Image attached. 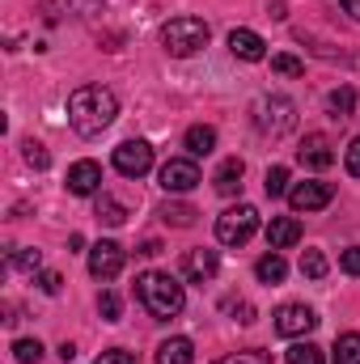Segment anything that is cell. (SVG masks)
Masks as SVG:
<instances>
[{"mask_svg":"<svg viewBox=\"0 0 360 364\" xmlns=\"http://www.w3.org/2000/svg\"><path fill=\"white\" fill-rule=\"evenodd\" d=\"M115 114H119V97L106 90V85H81V90L68 93V123L85 140L102 136L115 123Z\"/></svg>","mask_w":360,"mask_h":364,"instance_id":"6da1fadb","label":"cell"},{"mask_svg":"<svg viewBox=\"0 0 360 364\" xmlns=\"http://www.w3.org/2000/svg\"><path fill=\"white\" fill-rule=\"evenodd\" d=\"M136 301H140L157 322H170V318L182 314L186 292H182V284L170 272H144L136 279Z\"/></svg>","mask_w":360,"mask_h":364,"instance_id":"7a4b0ae2","label":"cell"},{"mask_svg":"<svg viewBox=\"0 0 360 364\" xmlns=\"http://www.w3.org/2000/svg\"><path fill=\"white\" fill-rule=\"evenodd\" d=\"M208 38H212V30H208V21L203 17H174V21H166L162 26V47L170 51V55H179V60H186V55H195V51H203L208 47Z\"/></svg>","mask_w":360,"mask_h":364,"instance_id":"3957f363","label":"cell"},{"mask_svg":"<svg viewBox=\"0 0 360 364\" xmlns=\"http://www.w3.org/2000/svg\"><path fill=\"white\" fill-rule=\"evenodd\" d=\"M255 233H259V212L250 203H238V208L216 216V242L221 246H246Z\"/></svg>","mask_w":360,"mask_h":364,"instance_id":"277c9868","label":"cell"},{"mask_svg":"<svg viewBox=\"0 0 360 364\" xmlns=\"http://www.w3.org/2000/svg\"><path fill=\"white\" fill-rule=\"evenodd\" d=\"M255 110H259V114H255L259 132L271 136V140H280V136H284V132H292V123H297V106H292V97H284V93L263 97Z\"/></svg>","mask_w":360,"mask_h":364,"instance_id":"5b68a950","label":"cell"},{"mask_svg":"<svg viewBox=\"0 0 360 364\" xmlns=\"http://www.w3.org/2000/svg\"><path fill=\"white\" fill-rule=\"evenodd\" d=\"M110 161H115V170H119L123 178H144V174L153 170V144H149V140H123Z\"/></svg>","mask_w":360,"mask_h":364,"instance_id":"8992f818","label":"cell"},{"mask_svg":"<svg viewBox=\"0 0 360 364\" xmlns=\"http://www.w3.org/2000/svg\"><path fill=\"white\" fill-rule=\"evenodd\" d=\"M157 182H162V191H166V195H186V191H195L203 178H199L195 157H170V161L157 170Z\"/></svg>","mask_w":360,"mask_h":364,"instance_id":"52a82bcc","label":"cell"},{"mask_svg":"<svg viewBox=\"0 0 360 364\" xmlns=\"http://www.w3.org/2000/svg\"><path fill=\"white\" fill-rule=\"evenodd\" d=\"M314 326H318V314L309 305H280L275 309V335H284V339H301Z\"/></svg>","mask_w":360,"mask_h":364,"instance_id":"ba28073f","label":"cell"},{"mask_svg":"<svg viewBox=\"0 0 360 364\" xmlns=\"http://www.w3.org/2000/svg\"><path fill=\"white\" fill-rule=\"evenodd\" d=\"M331 199H335V186H331V182H297V186H288L292 212H318V208H327Z\"/></svg>","mask_w":360,"mask_h":364,"instance_id":"9c48e42d","label":"cell"},{"mask_svg":"<svg viewBox=\"0 0 360 364\" xmlns=\"http://www.w3.org/2000/svg\"><path fill=\"white\" fill-rule=\"evenodd\" d=\"M123 263H127V255H123L119 242H97V246L90 250V275L93 279H102V284L123 272Z\"/></svg>","mask_w":360,"mask_h":364,"instance_id":"30bf717a","label":"cell"},{"mask_svg":"<svg viewBox=\"0 0 360 364\" xmlns=\"http://www.w3.org/2000/svg\"><path fill=\"white\" fill-rule=\"evenodd\" d=\"M297 161H301L305 170H327V166H335V149H331V140H327L322 132H314V136L301 140Z\"/></svg>","mask_w":360,"mask_h":364,"instance_id":"8fae6325","label":"cell"},{"mask_svg":"<svg viewBox=\"0 0 360 364\" xmlns=\"http://www.w3.org/2000/svg\"><path fill=\"white\" fill-rule=\"evenodd\" d=\"M221 267V255L216 250H203V246H195V250H186L182 255V275L191 279V284H203V279H212Z\"/></svg>","mask_w":360,"mask_h":364,"instance_id":"7c38bea8","label":"cell"},{"mask_svg":"<svg viewBox=\"0 0 360 364\" xmlns=\"http://www.w3.org/2000/svg\"><path fill=\"white\" fill-rule=\"evenodd\" d=\"M229 51H233L238 60H246V64L268 60V43H263L255 30H229Z\"/></svg>","mask_w":360,"mask_h":364,"instance_id":"4fadbf2b","label":"cell"},{"mask_svg":"<svg viewBox=\"0 0 360 364\" xmlns=\"http://www.w3.org/2000/svg\"><path fill=\"white\" fill-rule=\"evenodd\" d=\"M68 191H73V195H97V191H102V166H97V161H77V166H68Z\"/></svg>","mask_w":360,"mask_h":364,"instance_id":"5bb4252c","label":"cell"},{"mask_svg":"<svg viewBox=\"0 0 360 364\" xmlns=\"http://www.w3.org/2000/svg\"><path fill=\"white\" fill-rule=\"evenodd\" d=\"M301 242V220L297 216H271L268 225V246L271 250H288Z\"/></svg>","mask_w":360,"mask_h":364,"instance_id":"9a60e30c","label":"cell"},{"mask_svg":"<svg viewBox=\"0 0 360 364\" xmlns=\"http://www.w3.org/2000/svg\"><path fill=\"white\" fill-rule=\"evenodd\" d=\"M242 178H246V161L242 157H225L221 170L212 174V186H216V195H238L242 191Z\"/></svg>","mask_w":360,"mask_h":364,"instance_id":"2e32d148","label":"cell"},{"mask_svg":"<svg viewBox=\"0 0 360 364\" xmlns=\"http://www.w3.org/2000/svg\"><path fill=\"white\" fill-rule=\"evenodd\" d=\"M182 144H186V153H191V157H208V153L216 149V127H208V123H195V127H186Z\"/></svg>","mask_w":360,"mask_h":364,"instance_id":"e0dca14e","label":"cell"},{"mask_svg":"<svg viewBox=\"0 0 360 364\" xmlns=\"http://www.w3.org/2000/svg\"><path fill=\"white\" fill-rule=\"evenodd\" d=\"M157 364H195V343L191 339H166L157 348Z\"/></svg>","mask_w":360,"mask_h":364,"instance_id":"ac0fdd59","label":"cell"},{"mask_svg":"<svg viewBox=\"0 0 360 364\" xmlns=\"http://www.w3.org/2000/svg\"><path fill=\"white\" fill-rule=\"evenodd\" d=\"M255 275H259L263 284H284V275H288V263H284V255H280V250L263 255V259L255 263Z\"/></svg>","mask_w":360,"mask_h":364,"instance_id":"d6986e66","label":"cell"},{"mask_svg":"<svg viewBox=\"0 0 360 364\" xmlns=\"http://www.w3.org/2000/svg\"><path fill=\"white\" fill-rule=\"evenodd\" d=\"M93 216H97L102 225H110V229H119V225L127 220V208H123L119 199H110V195H97V203H93Z\"/></svg>","mask_w":360,"mask_h":364,"instance_id":"ffe728a7","label":"cell"},{"mask_svg":"<svg viewBox=\"0 0 360 364\" xmlns=\"http://www.w3.org/2000/svg\"><path fill=\"white\" fill-rule=\"evenodd\" d=\"M9 263H13L17 272L38 275V272H43V250H30V246H9Z\"/></svg>","mask_w":360,"mask_h":364,"instance_id":"44dd1931","label":"cell"},{"mask_svg":"<svg viewBox=\"0 0 360 364\" xmlns=\"http://www.w3.org/2000/svg\"><path fill=\"white\" fill-rule=\"evenodd\" d=\"M195 216H199V212H195L191 203H166V208H162V220H166L170 229H191Z\"/></svg>","mask_w":360,"mask_h":364,"instance_id":"7402d4cb","label":"cell"},{"mask_svg":"<svg viewBox=\"0 0 360 364\" xmlns=\"http://www.w3.org/2000/svg\"><path fill=\"white\" fill-rule=\"evenodd\" d=\"M327 106H331V114H335V119H348V114H352V106H356V90H352V85H339V90L327 97Z\"/></svg>","mask_w":360,"mask_h":364,"instance_id":"603a6c76","label":"cell"},{"mask_svg":"<svg viewBox=\"0 0 360 364\" xmlns=\"http://www.w3.org/2000/svg\"><path fill=\"white\" fill-rule=\"evenodd\" d=\"M331 356H335L339 364H360V335H352V331H348V335H339Z\"/></svg>","mask_w":360,"mask_h":364,"instance_id":"cb8c5ba5","label":"cell"},{"mask_svg":"<svg viewBox=\"0 0 360 364\" xmlns=\"http://www.w3.org/2000/svg\"><path fill=\"white\" fill-rule=\"evenodd\" d=\"M327 272H331V263H327L322 250H305V255H301V275H305V279H322Z\"/></svg>","mask_w":360,"mask_h":364,"instance_id":"d4e9b609","label":"cell"},{"mask_svg":"<svg viewBox=\"0 0 360 364\" xmlns=\"http://www.w3.org/2000/svg\"><path fill=\"white\" fill-rule=\"evenodd\" d=\"M288 364H327L318 343H292L288 348Z\"/></svg>","mask_w":360,"mask_h":364,"instance_id":"484cf974","label":"cell"},{"mask_svg":"<svg viewBox=\"0 0 360 364\" xmlns=\"http://www.w3.org/2000/svg\"><path fill=\"white\" fill-rule=\"evenodd\" d=\"M21 157H26V166H34V170H47V166H51V153H47V144H38V140H21Z\"/></svg>","mask_w":360,"mask_h":364,"instance_id":"4316f807","label":"cell"},{"mask_svg":"<svg viewBox=\"0 0 360 364\" xmlns=\"http://www.w3.org/2000/svg\"><path fill=\"white\" fill-rule=\"evenodd\" d=\"M212 364H271V352L246 348V352H229V356H221V360H212Z\"/></svg>","mask_w":360,"mask_h":364,"instance_id":"83f0119b","label":"cell"},{"mask_svg":"<svg viewBox=\"0 0 360 364\" xmlns=\"http://www.w3.org/2000/svg\"><path fill=\"white\" fill-rule=\"evenodd\" d=\"M13 356H17V364H38L43 360V343L38 339H17L13 343Z\"/></svg>","mask_w":360,"mask_h":364,"instance_id":"f1b7e54d","label":"cell"},{"mask_svg":"<svg viewBox=\"0 0 360 364\" xmlns=\"http://www.w3.org/2000/svg\"><path fill=\"white\" fill-rule=\"evenodd\" d=\"M263 186H268V195H271V199L288 195V170H284V166H275V170H268V178H263Z\"/></svg>","mask_w":360,"mask_h":364,"instance_id":"f546056e","label":"cell"},{"mask_svg":"<svg viewBox=\"0 0 360 364\" xmlns=\"http://www.w3.org/2000/svg\"><path fill=\"white\" fill-rule=\"evenodd\" d=\"M271 68H275L280 77H301V73H305V64H301L297 55H288V51H284V55H271Z\"/></svg>","mask_w":360,"mask_h":364,"instance_id":"4dcf8cb0","label":"cell"},{"mask_svg":"<svg viewBox=\"0 0 360 364\" xmlns=\"http://www.w3.org/2000/svg\"><path fill=\"white\" fill-rule=\"evenodd\" d=\"M97 314H102V322H119V314H123V301H119L115 292H102V296H97Z\"/></svg>","mask_w":360,"mask_h":364,"instance_id":"1f68e13d","label":"cell"},{"mask_svg":"<svg viewBox=\"0 0 360 364\" xmlns=\"http://www.w3.org/2000/svg\"><path fill=\"white\" fill-rule=\"evenodd\" d=\"M225 314H233L238 322H255V309H250L242 296H225Z\"/></svg>","mask_w":360,"mask_h":364,"instance_id":"d6a6232c","label":"cell"},{"mask_svg":"<svg viewBox=\"0 0 360 364\" xmlns=\"http://www.w3.org/2000/svg\"><path fill=\"white\" fill-rule=\"evenodd\" d=\"M344 166H348V174H352V178H360V136L348 144V153H344Z\"/></svg>","mask_w":360,"mask_h":364,"instance_id":"836d02e7","label":"cell"},{"mask_svg":"<svg viewBox=\"0 0 360 364\" xmlns=\"http://www.w3.org/2000/svg\"><path fill=\"white\" fill-rule=\"evenodd\" d=\"M93 364H136V356H132V352H123V348H110V352H102Z\"/></svg>","mask_w":360,"mask_h":364,"instance_id":"e575fe53","label":"cell"},{"mask_svg":"<svg viewBox=\"0 0 360 364\" xmlns=\"http://www.w3.org/2000/svg\"><path fill=\"white\" fill-rule=\"evenodd\" d=\"M339 267H344L348 275H360V246H352V250L339 255Z\"/></svg>","mask_w":360,"mask_h":364,"instance_id":"d590c367","label":"cell"},{"mask_svg":"<svg viewBox=\"0 0 360 364\" xmlns=\"http://www.w3.org/2000/svg\"><path fill=\"white\" fill-rule=\"evenodd\" d=\"M60 284H64L60 272H38V288H43L47 296H55V292H60Z\"/></svg>","mask_w":360,"mask_h":364,"instance_id":"8d00e7d4","label":"cell"},{"mask_svg":"<svg viewBox=\"0 0 360 364\" xmlns=\"http://www.w3.org/2000/svg\"><path fill=\"white\" fill-rule=\"evenodd\" d=\"M136 255H149V259H153V255H162V242H153V237H149V242H144Z\"/></svg>","mask_w":360,"mask_h":364,"instance_id":"74e56055","label":"cell"},{"mask_svg":"<svg viewBox=\"0 0 360 364\" xmlns=\"http://www.w3.org/2000/svg\"><path fill=\"white\" fill-rule=\"evenodd\" d=\"M344 9H348V13H352V17L360 21V0H344Z\"/></svg>","mask_w":360,"mask_h":364,"instance_id":"f35d334b","label":"cell"}]
</instances>
